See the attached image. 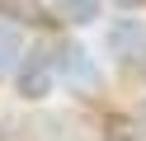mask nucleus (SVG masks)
<instances>
[{"mask_svg": "<svg viewBox=\"0 0 146 141\" xmlns=\"http://www.w3.org/2000/svg\"><path fill=\"white\" fill-rule=\"evenodd\" d=\"M57 66H61V75H66V85L76 94H94L99 89V66H94V56H90L80 42H66V47H61V61Z\"/></svg>", "mask_w": 146, "mask_h": 141, "instance_id": "2", "label": "nucleus"}, {"mask_svg": "<svg viewBox=\"0 0 146 141\" xmlns=\"http://www.w3.org/2000/svg\"><path fill=\"white\" fill-rule=\"evenodd\" d=\"M57 61H61L57 47H33V52L19 61V75H14L19 99H42V94H52V80H57V71H61Z\"/></svg>", "mask_w": 146, "mask_h": 141, "instance_id": "1", "label": "nucleus"}, {"mask_svg": "<svg viewBox=\"0 0 146 141\" xmlns=\"http://www.w3.org/2000/svg\"><path fill=\"white\" fill-rule=\"evenodd\" d=\"M118 5H123V9H132V5H141V0H118Z\"/></svg>", "mask_w": 146, "mask_h": 141, "instance_id": "8", "label": "nucleus"}, {"mask_svg": "<svg viewBox=\"0 0 146 141\" xmlns=\"http://www.w3.org/2000/svg\"><path fill=\"white\" fill-rule=\"evenodd\" d=\"M0 19H14V24H33V28H52L57 19L38 5V0H0Z\"/></svg>", "mask_w": 146, "mask_h": 141, "instance_id": "4", "label": "nucleus"}, {"mask_svg": "<svg viewBox=\"0 0 146 141\" xmlns=\"http://www.w3.org/2000/svg\"><path fill=\"white\" fill-rule=\"evenodd\" d=\"M141 71H146V61H141Z\"/></svg>", "mask_w": 146, "mask_h": 141, "instance_id": "9", "label": "nucleus"}, {"mask_svg": "<svg viewBox=\"0 0 146 141\" xmlns=\"http://www.w3.org/2000/svg\"><path fill=\"white\" fill-rule=\"evenodd\" d=\"M104 141H146V132L137 127L132 118H123V113H113V118L104 122Z\"/></svg>", "mask_w": 146, "mask_h": 141, "instance_id": "5", "label": "nucleus"}, {"mask_svg": "<svg viewBox=\"0 0 146 141\" xmlns=\"http://www.w3.org/2000/svg\"><path fill=\"white\" fill-rule=\"evenodd\" d=\"M19 52H24V42H19V28L0 24V71H10V66H19Z\"/></svg>", "mask_w": 146, "mask_h": 141, "instance_id": "6", "label": "nucleus"}, {"mask_svg": "<svg viewBox=\"0 0 146 141\" xmlns=\"http://www.w3.org/2000/svg\"><path fill=\"white\" fill-rule=\"evenodd\" d=\"M108 56H118L123 66L146 61V28H141V19H118L108 28Z\"/></svg>", "mask_w": 146, "mask_h": 141, "instance_id": "3", "label": "nucleus"}, {"mask_svg": "<svg viewBox=\"0 0 146 141\" xmlns=\"http://www.w3.org/2000/svg\"><path fill=\"white\" fill-rule=\"evenodd\" d=\"M61 5H66V14H71V19H80V24L99 14V0H61Z\"/></svg>", "mask_w": 146, "mask_h": 141, "instance_id": "7", "label": "nucleus"}]
</instances>
